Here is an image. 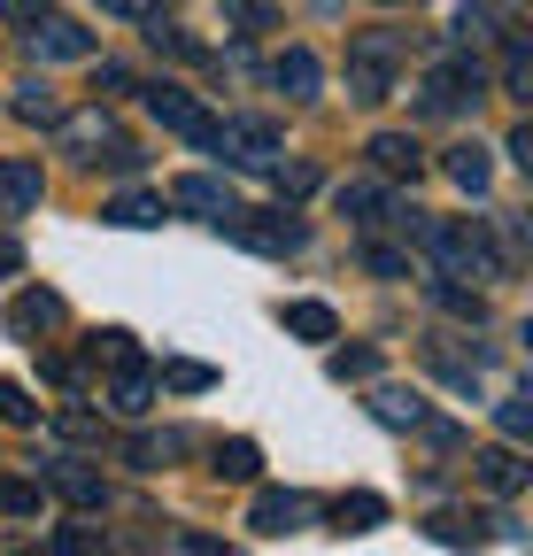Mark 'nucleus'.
Segmentation results:
<instances>
[{
    "label": "nucleus",
    "mask_w": 533,
    "mask_h": 556,
    "mask_svg": "<svg viewBox=\"0 0 533 556\" xmlns=\"http://www.w3.org/2000/svg\"><path fill=\"white\" fill-rule=\"evenodd\" d=\"M287 332L294 340H341V317H332L325 302H287Z\"/></svg>",
    "instance_id": "25"
},
{
    "label": "nucleus",
    "mask_w": 533,
    "mask_h": 556,
    "mask_svg": "<svg viewBox=\"0 0 533 556\" xmlns=\"http://www.w3.org/2000/svg\"><path fill=\"white\" fill-rule=\"evenodd\" d=\"M364 270H379V278H410V255L386 248V240H364Z\"/></svg>",
    "instance_id": "34"
},
{
    "label": "nucleus",
    "mask_w": 533,
    "mask_h": 556,
    "mask_svg": "<svg viewBox=\"0 0 533 556\" xmlns=\"http://www.w3.org/2000/svg\"><path fill=\"white\" fill-rule=\"evenodd\" d=\"M271 186H279V201H302V193H317V170L309 163H271Z\"/></svg>",
    "instance_id": "33"
},
{
    "label": "nucleus",
    "mask_w": 533,
    "mask_h": 556,
    "mask_svg": "<svg viewBox=\"0 0 533 556\" xmlns=\"http://www.w3.org/2000/svg\"><path fill=\"white\" fill-rule=\"evenodd\" d=\"M364 155H371L379 178H418V170H426V155H418V139H410V131H379Z\"/></svg>",
    "instance_id": "14"
},
{
    "label": "nucleus",
    "mask_w": 533,
    "mask_h": 556,
    "mask_svg": "<svg viewBox=\"0 0 533 556\" xmlns=\"http://www.w3.org/2000/svg\"><path fill=\"white\" fill-rule=\"evenodd\" d=\"M163 387H178V394H210V387H217V371H210V364H186V356H178V364H163Z\"/></svg>",
    "instance_id": "31"
},
{
    "label": "nucleus",
    "mask_w": 533,
    "mask_h": 556,
    "mask_svg": "<svg viewBox=\"0 0 533 556\" xmlns=\"http://www.w3.org/2000/svg\"><path fill=\"white\" fill-rule=\"evenodd\" d=\"M93 348H101V356H109V364H116V371H124V364H140V340H131V332H124V325H109V332H101V340H93Z\"/></svg>",
    "instance_id": "35"
},
{
    "label": "nucleus",
    "mask_w": 533,
    "mask_h": 556,
    "mask_svg": "<svg viewBox=\"0 0 533 556\" xmlns=\"http://www.w3.org/2000/svg\"><path fill=\"white\" fill-rule=\"evenodd\" d=\"M16 116H24V124H54V116H62V101H54L47 86H24V101H16Z\"/></svg>",
    "instance_id": "36"
},
{
    "label": "nucleus",
    "mask_w": 533,
    "mask_h": 556,
    "mask_svg": "<svg viewBox=\"0 0 533 556\" xmlns=\"http://www.w3.org/2000/svg\"><path fill=\"white\" fill-rule=\"evenodd\" d=\"M426 294H433V309H448L456 325H487V294H480V287H456V278H448V270L433 278V287H426Z\"/></svg>",
    "instance_id": "18"
},
{
    "label": "nucleus",
    "mask_w": 533,
    "mask_h": 556,
    "mask_svg": "<svg viewBox=\"0 0 533 556\" xmlns=\"http://www.w3.org/2000/svg\"><path fill=\"white\" fill-rule=\"evenodd\" d=\"M426 364L448 379V387H464L472 394L480 387V348H456V340H426Z\"/></svg>",
    "instance_id": "17"
},
{
    "label": "nucleus",
    "mask_w": 533,
    "mask_h": 556,
    "mask_svg": "<svg viewBox=\"0 0 533 556\" xmlns=\"http://www.w3.org/2000/svg\"><path fill=\"white\" fill-rule=\"evenodd\" d=\"M271 86H279L287 101H317V86H325V70H317V54H309V47H287V54L271 62Z\"/></svg>",
    "instance_id": "13"
},
{
    "label": "nucleus",
    "mask_w": 533,
    "mask_h": 556,
    "mask_svg": "<svg viewBox=\"0 0 533 556\" xmlns=\"http://www.w3.org/2000/svg\"><path fill=\"white\" fill-rule=\"evenodd\" d=\"M109 402H116V417H148L155 409V371L148 364H124V379L109 387Z\"/></svg>",
    "instance_id": "19"
},
{
    "label": "nucleus",
    "mask_w": 533,
    "mask_h": 556,
    "mask_svg": "<svg viewBox=\"0 0 533 556\" xmlns=\"http://www.w3.org/2000/svg\"><path fill=\"white\" fill-rule=\"evenodd\" d=\"M170 208H193V217H210V225H225V217H232L240 201H232V193H225L217 178H178V186H170Z\"/></svg>",
    "instance_id": "16"
},
{
    "label": "nucleus",
    "mask_w": 533,
    "mask_h": 556,
    "mask_svg": "<svg viewBox=\"0 0 533 556\" xmlns=\"http://www.w3.org/2000/svg\"><path fill=\"white\" fill-rule=\"evenodd\" d=\"M148 109H155V124H163V131L193 139V148H210V139H217V116L193 101L186 86H148Z\"/></svg>",
    "instance_id": "6"
},
{
    "label": "nucleus",
    "mask_w": 533,
    "mask_h": 556,
    "mask_svg": "<svg viewBox=\"0 0 533 556\" xmlns=\"http://www.w3.org/2000/svg\"><path fill=\"white\" fill-rule=\"evenodd\" d=\"M210 148H217L232 170H271V163L287 155V131H279L271 116H225Z\"/></svg>",
    "instance_id": "3"
},
{
    "label": "nucleus",
    "mask_w": 533,
    "mask_h": 556,
    "mask_svg": "<svg viewBox=\"0 0 533 556\" xmlns=\"http://www.w3.org/2000/svg\"><path fill=\"white\" fill-rule=\"evenodd\" d=\"M16 270H24V248H16L9 232H0V278H16Z\"/></svg>",
    "instance_id": "44"
},
{
    "label": "nucleus",
    "mask_w": 533,
    "mask_h": 556,
    "mask_svg": "<svg viewBox=\"0 0 533 556\" xmlns=\"http://www.w3.org/2000/svg\"><path fill=\"white\" fill-rule=\"evenodd\" d=\"M332 208L356 225V232H379V225H394V193L379 186V178H348L341 193H332Z\"/></svg>",
    "instance_id": "9"
},
{
    "label": "nucleus",
    "mask_w": 533,
    "mask_h": 556,
    "mask_svg": "<svg viewBox=\"0 0 533 556\" xmlns=\"http://www.w3.org/2000/svg\"><path fill=\"white\" fill-rule=\"evenodd\" d=\"M178 548H186V556H217L225 541H217V533H193V526H186V533H178Z\"/></svg>",
    "instance_id": "42"
},
{
    "label": "nucleus",
    "mask_w": 533,
    "mask_h": 556,
    "mask_svg": "<svg viewBox=\"0 0 533 556\" xmlns=\"http://www.w3.org/2000/svg\"><path fill=\"white\" fill-rule=\"evenodd\" d=\"M448 278H503V248L487 232V217H418L410 232Z\"/></svg>",
    "instance_id": "1"
},
{
    "label": "nucleus",
    "mask_w": 533,
    "mask_h": 556,
    "mask_svg": "<svg viewBox=\"0 0 533 556\" xmlns=\"http://www.w3.org/2000/svg\"><path fill=\"white\" fill-rule=\"evenodd\" d=\"M309 495H279V486H271V495H255V510H248V526L263 533V541H287V533H302L309 526Z\"/></svg>",
    "instance_id": "11"
},
{
    "label": "nucleus",
    "mask_w": 533,
    "mask_h": 556,
    "mask_svg": "<svg viewBox=\"0 0 533 556\" xmlns=\"http://www.w3.org/2000/svg\"><path fill=\"white\" fill-rule=\"evenodd\" d=\"M31 54L39 62H93V31L71 24V16H39L31 24Z\"/></svg>",
    "instance_id": "10"
},
{
    "label": "nucleus",
    "mask_w": 533,
    "mask_h": 556,
    "mask_svg": "<svg viewBox=\"0 0 533 556\" xmlns=\"http://www.w3.org/2000/svg\"><path fill=\"white\" fill-rule=\"evenodd\" d=\"M480 479L495 486V495H525V479H533V471L518 464V448H487V456H480Z\"/></svg>",
    "instance_id": "24"
},
{
    "label": "nucleus",
    "mask_w": 533,
    "mask_h": 556,
    "mask_svg": "<svg viewBox=\"0 0 533 556\" xmlns=\"http://www.w3.org/2000/svg\"><path fill=\"white\" fill-rule=\"evenodd\" d=\"M510 163H525V170H533V124H518V131H510Z\"/></svg>",
    "instance_id": "43"
},
{
    "label": "nucleus",
    "mask_w": 533,
    "mask_h": 556,
    "mask_svg": "<svg viewBox=\"0 0 533 556\" xmlns=\"http://www.w3.org/2000/svg\"><path fill=\"white\" fill-rule=\"evenodd\" d=\"M116 139H124V131H116L109 101H101V109H62V116H54V148H62V155H78V163H101Z\"/></svg>",
    "instance_id": "5"
},
{
    "label": "nucleus",
    "mask_w": 533,
    "mask_h": 556,
    "mask_svg": "<svg viewBox=\"0 0 533 556\" xmlns=\"http://www.w3.org/2000/svg\"><path fill=\"white\" fill-rule=\"evenodd\" d=\"M379 9H394V0H379Z\"/></svg>",
    "instance_id": "45"
},
{
    "label": "nucleus",
    "mask_w": 533,
    "mask_h": 556,
    "mask_svg": "<svg viewBox=\"0 0 533 556\" xmlns=\"http://www.w3.org/2000/svg\"><path fill=\"white\" fill-rule=\"evenodd\" d=\"M480 86H487V70H480L472 54H448V62H433V70H426L418 109H426V116H464V109L480 101Z\"/></svg>",
    "instance_id": "4"
},
{
    "label": "nucleus",
    "mask_w": 533,
    "mask_h": 556,
    "mask_svg": "<svg viewBox=\"0 0 533 556\" xmlns=\"http://www.w3.org/2000/svg\"><path fill=\"white\" fill-rule=\"evenodd\" d=\"M364 409L379 417L386 433H418V426H426V402H418L410 387H371V402H364Z\"/></svg>",
    "instance_id": "15"
},
{
    "label": "nucleus",
    "mask_w": 533,
    "mask_h": 556,
    "mask_svg": "<svg viewBox=\"0 0 533 556\" xmlns=\"http://www.w3.org/2000/svg\"><path fill=\"white\" fill-rule=\"evenodd\" d=\"M448 178L480 201V193H487V178H495V170H487V148H448Z\"/></svg>",
    "instance_id": "26"
},
{
    "label": "nucleus",
    "mask_w": 533,
    "mask_h": 556,
    "mask_svg": "<svg viewBox=\"0 0 533 556\" xmlns=\"http://www.w3.org/2000/svg\"><path fill=\"white\" fill-rule=\"evenodd\" d=\"M225 232H232L240 248H255V255H294V248H302V225L279 217V208H271V217H255V208H232Z\"/></svg>",
    "instance_id": "7"
},
{
    "label": "nucleus",
    "mask_w": 533,
    "mask_h": 556,
    "mask_svg": "<svg viewBox=\"0 0 533 556\" xmlns=\"http://www.w3.org/2000/svg\"><path fill=\"white\" fill-rule=\"evenodd\" d=\"M178 448H186V441H178V433H148V441H131V448H124V456H131V471H163V464H170V456H178Z\"/></svg>",
    "instance_id": "28"
},
{
    "label": "nucleus",
    "mask_w": 533,
    "mask_h": 556,
    "mask_svg": "<svg viewBox=\"0 0 533 556\" xmlns=\"http://www.w3.org/2000/svg\"><path fill=\"white\" fill-rule=\"evenodd\" d=\"M54 426H62V433H71V441H101V417H93V409H62V417H54Z\"/></svg>",
    "instance_id": "38"
},
{
    "label": "nucleus",
    "mask_w": 533,
    "mask_h": 556,
    "mask_svg": "<svg viewBox=\"0 0 533 556\" xmlns=\"http://www.w3.org/2000/svg\"><path fill=\"white\" fill-rule=\"evenodd\" d=\"M495 417H503V433H510V441H525V433H533V394H510Z\"/></svg>",
    "instance_id": "37"
},
{
    "label": "nucleus",
    "mask_w": 533,
    "mask_h": 556,
    "mask_svg": "<svg viewBox=\"0 0 533 556\" xmlns=\"http://www.w3.org/2000/svg\"><path fill=\"white\" fill-rule=\"evenodd\" d=\"M47 495H62L71 510H101L109 486H101V471H93L86 456H54V464H47Z\"/></svg>",
    "instance_id": "8"
},
{
    "label": "nucleus",
    "mask_w": 533,
    "mask_h": 556,
    "mask_svg": "<svg viewBox=\"0 0 533 556\" xmlns=\"http://www.w3.org/2000/svg\"><path fill=\"white\" fill-rule=\"evenodd\" d=\"M255 471H263V448L255 441H217V479H240L248 486Z\"/></svg>",
    "instance_id": "27"
},
{
    "label": "nucleus",
    "mask_w": 533,
    "mask_h": 556,
    "mask_svg": "<svg viewBox=\"0 0 533 556\" xmlns=\"http://www.w3.org/2000/svg\"><path fill=\"white\" fill-rule=\"evenodd\" d=\"M0 426H39V402H31V387L0 379Z\"/></svg>",
    "instance_id": "30"
},
{
    "label": "nucleus",
    "mask_w": 533,
    "mask_h": 556,
    "mask_svg": "<svg viewBox=\"0 0 533 556\" xmlns=\"http://www.w3.org/2000/svg\"><path fill=\"white\" fill-rule=\"evenodd\" d=\"M386 518V503L379 495H364V486H356V495H341V503H332V533H371Z\"/></svg>",
    "instance_id": "22"
},
{
    "label": "nucleus",
    "mask_w": 533,
    "mask_h": 556,
    "mask_svg": "<svg viewBox=\"0 0 533 556\" xmlns=\"http://www.w3.org/2000/svg\"><path fill=\"white\" fill-rule=\"evenodd\" d=\"M39 193H47L39 163H16V155H0V225H16L24 208H39Z\"/></svg>",
    "instance_id": "12"
},
{
    "label": "nucleus",
    "mask_w": 533,
    "mask_h": 556,
    "mask_svg": "<svg viewBox=\"0 0 533 556\" xmlns=\"http://www.w3.org/2000/svg\"><path fill=\"white\" fill-rule=\"evenodd\" d=\"M394 62H403V39L394 31H356L348 39V101L379 109L394 93Z\"/></svg>",
    "instance_id": "2"
},
{
    "label": "nucleus",
    "mask_w": 533,
    "mask_h": 556,
    "mask_svg": "<svg viewBox=\"0 0 533 556\" xmlns=\"http://www.w3.org/2000/svg\"><path fill=\"white\" fill-rule=\"evenodd\" d=\"M503 93H510V101H533V47H525L518 31L503 39Z\"/></svg>",
    "instance_id": "23"
},
{
    "label": "nucleus",
    "mask_w": 533,
    "mask_h": 556,
    "mask_svg": "<svg viewBox=\"0 0 533 556\" xmlns=\"http://www.w3.org/2000/svg\"><path fill=\"white\" fill-rule=\"evenodd\" d=\"M101 217H109V225H124V232H148V225H163V193H116Z\"/></svg>",
    "instance_id": "20"
},
{
    "label": "nucleus",
    "mask_w": 533,
    "mask_h": 556,
    "mask_svg": "<svg viewBox=\"0 0 533 556\" xmlns=\"http://www.w3.org/2000/svg\"><path fill=\"white\" fill-rule=\"evenodd\" d=\"M39 325H62V294H16L9 302V332H39Z\"/></svg>",
    "instance_id": "21"
},
{
    "label": "nucleus",
    "mask_w": 533,
    "mask_h": 556,
    "mask_svg": "<svg viewBox=\"0 0 533 556\" xmlns=\"http://www.w3.org/2000/svg\"><path fill=\"white\" fill-rule=\"evenodd\" d=\"M325 371L341 379V387H348V379H379V348H332Z\"/></svg>",
    "instance_id": "29"
},
{
    "label": "nucleus",
    "mask_w": 533,
    "mask_h": 556,
    "mask_svg": "<svg viewBox=\"0 0 533 556\" xmlns=\"http://www.w3.org/2000/svg\"><path fill=\"white\" fill-rule=\"evenodd\" d=\"M54 548H62V556H86V548H101V533H93V526H62Z\"/></svg>",
    "instance_id": "39"
},
{
    "label": "nucleus",
    "mask_w": 533,
    "mask_h": 556,
    "mask_svg": "<svg viewBox=\"0 0 533 556\" xmlns=\"http://www.w3.org/2000/svg\"><path fill=\"white\" fill-rule=\"evenodd\" d=\"M426 533H433V541H448V548H456V541H480V526H464V518H433Z\"/></svg>",
    "instance_id": "40"
},
{
    "label": "nucleus",
    "mask_w": 533,
    "mask_h": 556,
    "mask_svg": "<svg viewBox=\"0 0 533 556\" xmlns=\"http://www.w3.org/2000/svg\"><path fill=\"white\" fill-rule=\"evenodd\" d=\"M0 510H9V518H39V479H0Z\"/></svg>",
    "instance_id": "32"
},
{
    "label": "nucleus",
    "mask_w": 533,
    "mask_h": 556,
    "mask_svg": "<svg viewBox=\"0 0 533 556\" xmlns=\"http://www.w3.org/2000/svg\"><path fill=\"white\" fill-rule=\"evenodd\" d=\"M0 16H9V24H39L47 0H0Z\"/></svg>",
    "instance_id": "41"
}]
</instances>
